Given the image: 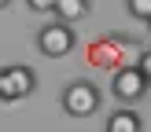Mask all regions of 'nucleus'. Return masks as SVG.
Segmentation results:
<instances>
[{
    "label": "nucleus",
    "mask_w": 151,
    "mask_h": 132,
    "mask_svg": "<svg viewBox=\"0 0 151 132\" xmlns=\"http://www.w3.org/2000/svg\"><path fill=\"white\" fill-rule=\"evenodd\" d=\"M59 106L66 110L70 117H92L96 110L103 106V92L100 84H92V81H70V84L59 92Z\"/></svg>",
    "instance_id": "nucleus-1"
},
{
    "label": "nucleus",
    "mask_w": 151,
    "mask_h": 132,
    "mask_svg": "<svg viewBox=\"0 0 151 132\" xmlns=\"http://www.w3.org/2000/svg\"><path fill=\"white\" fill-rule=\"evenodd\" d=\"M37 51H41L44 59H63L74 51V44H78V33H74V26H66V22H48V26L37 29Z\"/></svg>",
    "instance_id": "nucleus-2"
},
{
    "label": "nucleus",
    "mask_w": 151,
    "mask_h": 132,
    "mask_svg": "<svg viewBox=\"0 0 151 132\" xmlns=\"http://www.w3.org/2000/svg\"><path fill=\"white\" fill-rule=\"evenodd\" d=\"M147 77L137 70V66H118L114 73H111V95H114L122 106H133V103L147 99Z\"/></svg>",
    "instance_id": "nucleus-3"
},
{
    "label": "nucleus",
    "mask_w": 151,
    "mask_h": 132,
    "mask_svg": "<svg viewBox=\"0 0 151 132\" xmlns=\"http://www.w3.org/2000/svg\"><path fill=\"white\" fill-rule=\"evenodd\" d=\"M4 70H7V81H11V95H15V103L37 92V73H33V66L11 62V66H4Z\"/></svg>",
    "instance_id": "nucleus-4"
},
{
    "label": "nucleus",
    "mask_w": 151,
    "mask_h": 132,
    "mask_svg": "<svg viewBox=\"0 0 151 132\" xmlns=\"http://www.w3.org/2000/svg\"><path fill=\"white\" fill-rule=\"evenodd\" d=\"M103 132H144V121H140V114L133 106H118V110L107 114Z\"/></svg>",
    "instance_id": "nucleus-5"
},
{
    "label": "nucleus",
    "mask_w": 151,
    "mask_h": 132,
    "mask_svg": "<svg viewBox=\"0 0 151 132\" xmlns=\"http://www.w3.org/2000/svg\"><path fill=\"white\" fill-rule=\"evenodd\" d=\"M52 15H55V22L74 26V22H81V18H88V15H92V0H59Z\"/></svg>",
    "instance_id": "nucleus-6"
},
{
    "label": "nucleus",
    "mask_w": 151,
    "mask_h": 132,
    "mask_svg": "<svg viewBox=\"0 0 151 132\" xmlns=\"http://www.w3.org/2000/svg\"><path fill=\"white\" fill-rule=\"evenodd\" d=\"M125 11H129L137 22H147L151 18V0H125Z\"/></svg>",
    "instance_id": "nucleus-7"
},
{
    "label": "nucleus",
    "mask_w": 151,
    "mask_h": 132,
    "mask_svg": "<svg viewBox=\"0 0 151 132\" xmlns=\"http://www.w3.org/2000/svg\"><path fill=\"white\" fill-rule=\"evenodd\" d=\"M137 70L144 73V77H147V84H151V48H144V51H140V59H137Z\"/></svg>",
    "instance_id": "nucleus-8"
},
{
    "label": "nucleus",
    "mask_w": 151,
    "mask_h": 132,
    "mask_svg": "<svg viewBox=\"0 0 151 132\" xmlns=\"http://www.w3.org/2000/svg\"><path fill=\"white\" fill-rule=\"evenodd\" d=\"M55 4H59V0H26L29 11H55Z\"/></svg>",
    "instance_id": "nucleus-9"
},
{
    "label": "nucleus",
    "mask_w": 151,
    "mask_h": 132,
    "mask_svg": "<svg viewBox=\"0 0 151 132\" xmlns=\"http://www.w3.org/2000/svg\"><path fill=\"white\" fill-rule=\"evenodd\" d=\"M7 7H11V0H0V11H7Z\"/></svg>",
    "instance_id": "nucleus-10"
},
{
    "label": "nucleus",
    "mask_w": 151,
    "mask_h": 132,
    "mask_svg": "<svg viewBox=\"0 0 151 132\" xmlns=\"http://www.w3.org/2000/svg\"><path fill=\"white\" fill-rule=\"evenodd\" d=\"M147 29H151V18H147Z\"/></svg>",
    "instance_id": "nucleus-11"
}]
</instances>
